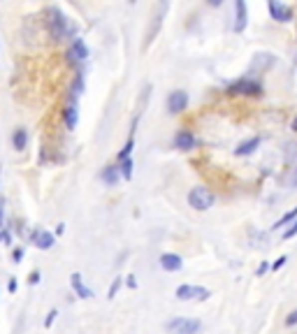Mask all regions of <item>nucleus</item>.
Masks as SVG:
<instances>
[{
    "label": "nucleus",
    "instance_id": "nucleus-1",
    "mask_svg": "<svg viewBox=\"0 0 297 334\" xmlns=\"http://www.w3.org/2000/svg\"><path fill=\"white\" fill-rule=\"evenodd\" d=\"M169 12V0H158L153 7V14H151V21H148V30H147V40H144V47H151V42L158 37L162 23H165V16Z\"/></svg>",
    "mask_w": 297,
    "mask_h": 334
},
{
    "label": "nucleus",
    "instance_id": "nucleus-2",
    "mask_svg": "<svg viewBox=\"0 0 297 334\" xmlns=\"http://www.w3.org/2000/svg\"><path fill=\"white\" fill-rule=\"evenodd\" d=\"M47 16H49V30H51V35H54L56 40H65V37H70L74 33L72 23H70L68 16L58 7H51L47 12Z\"/></svg>",
    "mask_w": 297,
    "mask_h": 334
},
{
    "label": "nucleus",
    "instance_id": "nucleus-3",
    "mask_svg": "<svg viewBox=\"0 0 297 334\" xmlns=\"http://www.w3.org/2000/svg\"><path fill=\"white\" fill-rule=\"evenodd\" d=\"M188 204L195 211H207V209H211L216 204V195L211 193L207 186H195V188H190V193H188Z\"/></svg>",
    "mask_w": 297,
    "mask_h": 334
},
{
    "label": "nucleus",
    "instance_id": "nucleus-4",
    "mask_svg": "<svg viewBox=\"0 0 297 334\" xmlns=\"http://www.w3.org/2000/svg\"><path fill=\"white\" fill-rule=\"evenodd\" d=\"M228 95H249V98H260L263 95V86L260 81L251 79V77H242V79L232 81L228 86Z\"/></svg>",
    "mask_w": 297,
    "mask_h": 334
},
{
    "label": "nucleus",
    "instance_id": "nucleus-5",
    "mask_svg": "<svg viewBox=\"0 0 297 334\" xmlns=\"http://www.w3.org/2000/svg\"><path fill=\"white\" fill-rule=\"evenodd\" d=\"M176 300H181V302H207L211 297V290L209 288H204V286H193V283H183V286L176 288V293H174Z\"/></svg>",
    "mask_w": 297,
    "mask_h": 334
},
{
    "label": "nucleus",
    "instance_id": "nucleus-6",
    "mask_svg": "<svg viewBox=\"0 0 297 334\" xmlns=\"http://www.w3.org/2000/svg\"><path fill=\"white\" fill-rule=\"evenodd\" d=\"M167 330L174 334H200L202 323L197 318H172L167 323Z\"/></svg>",
    "mask_w": 297,
    "mask_h": 334
},
{
    "label": "nucleus",
    "instance_id": "nucleus-7",
    "mask_svg": "<svg viewBox=\"0 0 297 334\" xmlns=\"http://www.w3.org/2000/svg\"><path fill=\"white\" fill-rule=\"evenodd\" d=\"M30 241H33L40 251H49V248H54V244H56V234L49 232V230H40V227H37V230L30 232Z\"/></svg>",
    "mask_w": 297,
    "mask_h": 334
},
{
    "label": "nucleus",
    "instance_id": "nucleus-8",
    "mask_svg": "<svg viewBox=\"0 0 297 334\" xmlns=\"http://www.w3.org/2000/svg\"><path fill=\"white\" fill-rule=\"evenodd\" d=\"M188 107V93L186 91H172L167 98V112L169 114H181Z\"/></svg>",
    "mask_w": 297,
    "mask_h": 334
},
{
    "label": "nucleus",
    "instance_id": "nucleus-9",
    "mask_svg": "<svg viewBox=\"0 0 297 334\" xmlns=\"http://www.w3.org/2000/svg\"><path fill=\"white\" fill-rule=\"evenodd\" d=\"M267 7H270L272 19L279 21V23H286V21L293 19V9L284 2H279V0H267Z\"/></svg>",
    "mask_w": 297,
    "mask_h": 334
},
{
    "label": "nucleus",
    "instance_id": "nucleus-10",
    "mask_svg": "<svg viewBox=\"0 0 297 334\" xmlns=\"http://www.w3.org/2000/svg\"><path fill=\"white\" fill-rule=\"evenodd\" d=\"M246 23H249L246 0H235V33H244Z\"/></svg>",
    "mask_w": 297,
    "mask_h": 334
},
{
    "label": "nucleus",
    "instance_id": "nucleus-11",
    "mask_svg": "<svg viewBox=\"0 0 297 334\" xmlns=\"http://www.w3.org/2000/svg\"><path fill=\"white\" fill-rule=\"evenodd\" d=\"M158 262H160V267L165 272H179L183 267V258L179 253H162L158 258Z\"/></svg>",
    "mask_w": 297,
    "mask_h": 334
},
{
    "label": "nucleus",
    "instance_id": "nucleus-12",
    "mask_svg": "<svg viewBox=\"0 0 297 334\" xmlns=\"http://www.w3.org/2000/svg\"><path fill=\"white\" fill-rule=\"evenodd\" d=\"M195 144H197L195 135L188 133V130H179L174 135V147L181 149V151H190V149H195Z\"/></svg>",
    "mask_w": 297,
    "mask_h": 334
},
{
    "label": "nucleus",
    "instance_id": "nucleus-13",
    "mask_svg": "<svg viewBox=\"0 0 297 334\" xmlns=\"http://www.w3.org/2000/svg\"><path fill=\"white\" fill-rule=\"evenodd\" d=\"M70 283H72V290L77 293V297H81V300H91V297H93V293L84 286L79 272H72V274H70Z\"/></svg>",
    "mask_w": 297,
    "mask_h": 334
},
{
    "label": "nucleus",
    "instance_id": "nucleus-14",
    "mask_svg": "<svg viewBox=\"0 0 297 334\" xmlns=\"http://www.w3.org/2000/svg\"><path fill=\"white\" fill-rule=\"evenodd\" d=\"M86 56H88V47L84 44V40H74L68 51V58L72 63H77V60H86Z\"/></svg>",
    "mask_w": 297,
    "mask_h": 334
},
{
    "label": "nucleus",
    "instance_id": "nucleus-15",
    "mask_svg": "<svg viewBox=\"0 0 297 334\" xmlns=\"http://www.w3.org/2000/svg\"><path fill=\"white\" fill-rule=\"evenodd\" d=\"M102 181L107 183V186H116L119 183V179H121V172H119V167L114 165H107V167H102Z\"/></svg>",
    "mask_w": 297,
    "mask_h": 334
},
{
    "label": "nucleus",
    "instance_id": "nucleus-16",
    "mask_svg": "<svg viewBox=\"0 0 297 334\" xmlns=\"http://www.w3.org/2000/svg\"><path fill=\"white\" fill-rule=\"evenodd\" d=\"M258 147H260V137H251V140L242 142V144L235 149V156H251Z\"/></svg>",
    "mask_w": 297,
    "mask_h": 334
},
{
    "label": "nucleus",
    "instance_id": "nucleus-17",
    "mask_svg": "<svg viewBox=\"0 0 297 334\" xmlns=\"http://www.w3.org/2000/svg\"><path fill=\"white\" fill-rule=\"evenodd\" d=\"M12 144L16 151H23V149L28 147V130L26 128H16L12 135Z\"/></svg>",
    "mask_w": 297,
    "mask_h": 334
},
{
    "label": "nucleus",
    "instance_id": "nucleus-18",
    "mask_svg": "<svg viewBox=\"0 0 297 334\" xmlns=\"http://www.w3.org/2000/svg\"><path fill=\"white\" fill-rule=\"evenodd\" d=\"M77 119H79V114H77V107H74V105H68V107L63 109V121H65V128H68V130H74V128H77Z\"/></svg>",
    "mask_w": 297,
    "mask_h": 334
},
{
    "label": "nucleus",
    "instance_id": "nucleus-19",
    "mask_svg": "<svg viewBox=\"0 0 297 334\" xmlns=\"http://www.w3.org/2000/svg\"><path fill=\"white\" fill-rule=\"evenodd\" d=\"M295 218H297V207H295V209H291L288 214L281 216V218H279V221L274 223V225H272V230H281V227H288V223H293Z\"/></svg>",
    "mask_w": 297,
    "mask_h": 334
},
{
    "label": "nucleus",
    "instance_id": "nucleus-20",
    "mask_svg": "<svg viewBox=\"0 0 297 334\" xmlns=\"http://www.w3.org/2000/svg\"><path fill=\"white\" fill-rule=\"evenodd\" d=\"M133 158H126V161H121V167H119V172H121V176L126 181L128 179H133Z\"/></svg>",
    "mask_w": 297,
    "mask_h": 334
},
{
    "label": "nucleus",
    "instance_id": "nucleus-21",
    "mask_svg": "<svg viewBox=\"0 0 297 334\" xmlns=\"http://www.w3.org/2000/svg\"><path fill=\"white\" fill-rule=\"evenodd\" d=\"M121 286H123V276H114V281H112V286H109V293H107V297H109V300H114V297H116V293L121 290Z\"/></svg>",
    "mask_w": 297,
    "mask_h": 334
},
{
    "label": "nucleus",
    "instance_id": "nucleus-22",
    "mask_svg": "<svg viewBox=\"0 0 297 334\" xmlns=\"http://www.w3.org/2000/svg\"><path fill=\"white\" fill-rule=\"evenodd\" d=\"M72 93H74V95L84 93V74H77V77H74V84H72Z\"/></svg>",
    "mask_w": 297,
    "mask_h": 334
},
{
    "label": "nucleus",
    "instance_id": "nucleus-23",
    "mask_svg": "<svg viewBox=\"0 0 297 334\" xmlns=\"http://www.w3.org/2000/svg\"><path fill=\"white\" fill-rule=\"evenodd\" d=\"M297 234V218L291 223V227H286V232H284V241H288V239H293Z\"/></svg>",
    "mask_w": 297,
    "mask_h": 334
},
{
    "label": "nucleus",
    "instance_id": "nucleus-24",
    "mask_svg": "<svg viewBox=\"0 0 297 334\" xmlns=\"http://www.w3.org/2000/svg\"><path fill=\"white\" fill-rule=\"evenodd\" d=\"M56 316H58V311H56V309H51V311H49L47 314V318H44V328H51V325H54V321H56Z\"/></svg>",
    "mask_w": 297,
    "mask_h": 334
},
{
    "label": "nucleus",
    "instance_id": "nucleus-25",
    "mask_svg": "<svg viewBox=\"0 0 297 334\" xmlns=\"http://www.w3.org/2000/svg\"><path fill=\"white\" fill-rule=\"evenodd\" d=\"M286 325H288V328H295L297 325V309H293L291 314L286 316Z\"/></svg>",
    "mask_w": 297,
    "mask_h": 334
},
{
    "label": "nucleus",
    "instance_id": "nucleus-26",
    "mask_svg": "<svg viewBox=\"0 0 297 334\" xmlns=\"http://www.w3.org/2000/svg\"><path fill=\"white\" fill-rule=\"evenodd\" d=\"M40 281H42V274L37 272V269H35V272H30V276H28V283H30V286H37Z\"/></svg>",
    "mask_w": 297,
    "mask_h": 334
},
{
    "label": "nucleus",
    "instance_id": "nucleus-27",
    "mask_svg": "<svg viewBox=\"0 0 297 334\" xmlns=\"http://www.w3.org/2000/svg\"><path fill=\"white\" fill-rule=\"evenodd\" d=\"M123 283H126V286H128V288H133V290H135V288H137V279H135V274H128V276H123Z\"/></svg>",
    "mask_w": 297,
    "mask_h": 334
},
{
    "label": "nucleus",
    "instance_id": "nucleus-28",
    "mask_svg": "<svg viewBox=\"0 0 297 334\" xmlns=\"http://www.w3.org/2000/svg\"><path fill=\"white\" fill-rule=\"evenodd\" d=\"M286 262H288V255H281V258H277V262L272 265V269H274V272H279V269L284 267Z\"/></svg>",
    "mask_w": 297,
    "mask_h": 334
},
{
    "label": "nucleus",
    "instance_id": "nucleus-29",
    "mask_svg": "<svg viewBox=\"0 0 297 334\" xmlns=\"http://www.w3.org/2000/svg\"><path fill=\"white\" fill-rule=\"evenodd\" d=\"M23 260V248H14L12 251V262H21Z\"/></svg>",
    "mask_w": 297,
    "mask_h": 334
},
{
    "label": "nucleus",
    "instance_id": "nucleus-30",
    "mask_svg": "<svg viewBox=\"0 0 297 334\" xmlns=\"http://www.w3.org/2000/svg\"><path fill=\"white\" fill-rule=\"evenodd\" d=\"M0 244H12V232H7V230H2V237H0Z\"/></svg>",
    "mask_w": 297,
    "mask_h": 334
},
{
    "label": "nucleus",
    "instance_id": "nucleus-31",
    "mask_svg": "<svg viewBox=\"0 0 297 334\" xmlns=\"http://www.w3.org/2000/svg\"><path fill=\"white\" fill-rule=\"evenodd\" d=\"M7 290H9V293H16V279H14V276H9V281H7Z\"/></svg>",
    "mask_w": 297,
    "mask_h": 334
},
{
    "label": "nucleus",
    "instance_id": "nucleus-32",
    "mask_svg": "<svg viewBox=\"0 0 297 334\" xmlns=\"http://www.w3.org/2000/svg\"><path fill=\"white\" fill-rule=\"evenodd\" d=\"M267 269H270V262H263V265L258 267V272H256V274H258V276H263L265 272H267Z\"/></svg>",
    "mask_w": 297,
    "mask_h": 334
},
{
    "label": "nucleus",
    "instance_id": "nucleus-33",
    "mask_svg": "<svg viewBox=\"0 0 297 334\" xmlns=\"http://www.w3.org/2000/svg\"><path fill=\"white\" fill-rule=\"evenodd\" d=\"M207 5H209V7H221L223 0H207Z\"/></svg>",
    "mask_w": 297,
    "mask_h": 334
},
{
    "label": "nucleus",
    "instance_id": "nucleus-34",
    "mask_svg": "<svg viewBox=\"0 0 297 334\" xmlns=\"http://www.w3.org/2000/svg\"><path fill=\"white\" fill-rule=\"evenodd\" d=\"M63 232H65V223H58V227H56L54 234H63Z\"/></svg>",
    "mask_w": 297,
    "mask_h": 334
},
{
    "label": "nucleus",
    "instance_id": "nucleus-35",
    "mask_svg": "<svg viewBox=\"0 0 297 334\" xmlns=\"http://www.w3.org/2000/svg\"><path fill=\"white\" fill-rule=\"evenodd\" d=\"M291 128H293V133H297V116L293 119V126H291Z\"/></svg>",
    "mask_w": 297,
    "mask_h": 334
},
{
    "label": "nucleus",
    "instance_id": "nucleus-36",
    "mask_svg": "<svg viewBox=\"0 0 297 334\" xmlns=\"http://www.w3.org/2000/svg\"><path fill=\"white\" fill-rule=\"evenodd\" d=\"M0 225H2V204H0Z\"/></svg>",
    "mask_w": 297,
    "mask_h": 334
},
{
    "label": "nucleus",
    "instance_id": "nucleus-37",
    "mask_svg": "<svg viewBox=\"0 0 297 334\" xmlns=\"http://www.w3.org/2000/svg\"><path fill=\"white\" fill-rule=\"evenodd\" d=\"M0 237H2V230H0Z\"/></svg>",
    "mask_w": 297,
    "mask_h": 334
}]
</instances>
